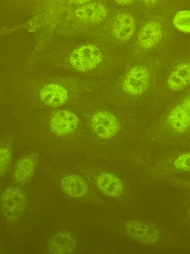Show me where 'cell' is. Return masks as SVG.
<instances>
[{
	"mask_svg": "<svg viewBox=\"0 0 190 254\" xmlns=\"http://www.w3.org/2000/svg\"><path fill=\"white\" fill-rule=\"evenodd\" d=\"M61 185L68 195L79 198L85 195L88 191V185L85 180L78 175H69L62 178Z\"/></svg>",
	"mask_w": 190,
	"mask_h": 254,
	"instance_id": "obj_12",
	"label": "cell"
},
{
	"mask_svg": "<svg viewBox=\"0 0 190 254\" xmlns=\"http://www.w3.org/2000/svg\"><path fill=\"white\" fill-rule=\"evenodd\" d=\"M162 35V30L160 23L152 21L143 26L138 34V39L142 47L149 49L159 42Z\"/></svg>",
	"mask_w": 190,
	"mask_h": 254,
	"instance_id": "obj_11",
	"label": "cell"
},
{
	"mask_svg": "<svg viewBox=\"0 0 190 254\" xmlns=\"http://www.w3.org/2000/svg\"><path fill=\"white\" fill-rule=\"evenodd\" d=\"M182 106L190 115V96L184 100Z\"/></svg>",
	"mask_w": 190,
	"mask_h": 254,
	"instance_id": "obj_20",
	"label": "cell"
},
{
	"mask_svg": "<svg viewBox=\"0 0 190 254\" xmlns=\"http://www.w3.org/2000/svg\"><path fill=\"white\" fill-rule=\"evenodd\" d=\"M118 4L125 5L131 3L133 0H114Z\"/></svg>",
	"mask_w": 190,
	"mask_h": 254,
	"instance_id": "obj_21",
	"label": "cell"
},
{
	"mask_svg": "<svg viewBox=\"0 0 190 254\" xmlns=\"http://www.w3.org/2000/svg\"><path fill=\"white\" fill-rule=\"evenodd\" d=\"M76 246V241L75 237L66 231L59 232L53 235L48 244L50 252L54 254L71 253Z\"/></svg>",
	"mask_w": 190,
	"mask_h": 254,
	"instance_id": "obj_10",
	"label": "cell"
},
{
	"mask_svg": "<svg viewBox=\"0 0 190 254\" xmlns=\"http://www.w3.org/2000/svg\"><path fill=\"white\" fill-rule=\"evenodd\" d=\"M73 3L79 4L83 5L87 3L91 0H71Z\"/></svg>",
	"mask_w": 190,
	"mask_h": 254,
	"instance_id": "obj_22",
	"label": "cell"
},
{
	"mask_svg": "<svg viewBox=\"0 0 190 254\" xmlns=\"http://www.w3.org/2000/svg\"><path fill=\"white\" fill-rule=\"evenodd\" d=\"M75 15L81 20L97 23L102 21L107 16V11L102 4L91 2L78 7L75 11Z\"/></svg>",
	"mask_w": 190,
	"mask_h": 254,
	"instance_id": "obj_8",
	"label": "cell"
},
{
	"mask_svg": "<svg viewBox=\"0 0 190 254\" xmlns=\"http://www.w3.org/2000/svg\"><path fill=\"white\" fill-rule=\"evenodd\" d=\"M173 24L180 31L190 33V10L178 11L174 16Z\"/></svg>",
	"mask_w": 190,
	"mask_h": 254,
	"instance_id": "obj_17",
	"label": "cell"
},
{
	"mask_svg": "<svg viewBox=\"0 0 190 254\" xmlns=\"http://www.w3.org/2000/svg\"><path fill=\"white\" fill-rule=\"evenodd\" d=\"M96 185L98 189L104 194L110 197H117L123 191V185L116 175L105 172L97 178Z\"/></svg>",
	"mask_w": 190,
	"mask_h": 254,
	"instance_id": "obj_9",
	"label": "cell"
},
{
	"mask_svg": "<svg viewBox=\"0 0 190 254\" xmlns=\"http://www.w3.org/2000/svg\"><path fill=\"white\" fill-rule=\"evenodd\" d=\"M189 214H190V210H189Z\"/></svg>",
	"mask_w": 190,
	"mask_h": 254,
	"instance_id": "obj_24",
	"label": "cell"
},
{
	"mask_svg": "<svg viewBox=\"0 0 190 254\" xmlns=\"http://www.w3.org/2000/svg\"><path fill=\"white\" fill-rule=\"evenodd\" d=\"M11 154L9 150L5 147H2L0 150V172L1 176L3 175L10 161Z\"/></svg>",
	"mask_w": 190,
	"mask_h": 254,
	"instance_id": "obj_19",
	"label": "cell"
},
{
	"mask_svg": "<svg viewBox=\"0 0 190 254\" xmlns=\"http://www.w3.org/2000/svg\"><path fill=\"white\" fill-rule=\"evenodd\" d=\"M142 1L147 5H152L155 4L158 0H142Z\"/></svg>",
	"mask_w": 190,
	"mask_h": 254,
	"instance_id": "obj_23",
	"label": "cell"
},
{
	"mask_svg": "<svg viewBox=\"0 0 190 254\" xmlns=\"http://www.w3.org/2000/svg\"><path fill=\"white\" fill-rule=\"evenodd\" d=\"M150 74L147 69L143 66L133 67L128 72L123 81V90L131 95H139L148 88Z\"/></svg>",
	"mask_w": 190,
	"mask_h": 254,
	"instance_id": "obj_3",
	"label": "cell"
},
{
	"mask_svg": "<svg viewBox=\"0 0 190 254\" xmlns=\"http://www.w3.org/2000/svg\"><path fill=\"white\" fill-rule=\"evenodd\" d=\"M35 167L34 162L30 158L21 159L17 163L14 172L15 180L18 182H24L32 175Z\"/></svg>",
	"mask_w": 190,
	"mask_h": 254,
	"instance_id": "obj_16",
	"label": "cell"
},
{
	"mask_svg": "<svg viewBox=\"0 0 190 254\" xmlns=\"http://www.w3.org/2000/svg\"><path fill=\"white\" fill-rule=\"evenodd\" d=\"M91 125L96 134L103 139L113 137L120 128V123L116 117L106 111L95 114L92 118Z\"/></svg>",
	"mask_w": 190,
	"mask_h": 254,
	"instance_id": "obj_4",
	"label": "cell"
},
{
	"mask_svg": "<svg viewBox=\"0 0 190 254\" xmlns=\"http://www.w3.org/2000/svg\"><path fill=\"white\" fill-rule=\"evenodd\" d=\"M190 84V63L178 64L167 80V85L173 90H181Z\"/></svg>",
	"mask_w": 190,
	"mask_h": 254,
	"instance_id": "obj_14",
	"label": "cell"
},
{
	"mask_svg": "<svg viewBox=\"0 0 190 254\" xmlns=\"http://www.w3.org/2000/svg\"><path fill=\"white\" fill-rule=\"evenodd\" d=\"M102 59V53L98 47L88 44L74 50L70 56L69 61L74 68L85 72L96 67Z\"/></svg>",
	"mask_w": 190,
	"mask_h": 254,
	"instance_id": "obj_1",
	"label": "cell"
},
{
	"mask_svg": "<svg viewBox=\"0 0 190 254\" xmlns=\"http://www.w3.org/2000/svg\"><path fill=\"white\" fill-rule=\"evenodd\" d=\"M40 97L46 105L56 107L66 102L68 98V93L63 86L52 83L45 86L41 90Z\"/></svg>",
	"mask_w": 190,
	"mask_h": 254,
	"instance_id": "obj_7",
	"label": "cell"
},
{
	"mask_svg": "<svg viewBox=\"0 0 190 254\" xmlns=\"http://www.w3.org/2000/svg\"><path fill=\"white\" fill-rule=\"evenodd\" d=\"M26 200L20 189L14 187L5 189L1 195V210L6 218L11 221L18 218L24 210Z\"/></svg>",
	"mask_w": 190,
	"mask_h": 254,
	"instance_id": "obj_2",
	"label": "cell"
},
{
	"mask_svg": "<svg viewBox=\"0 0 190 254\" xmlns=\"http://www.w3.org/2000/svg\"><path fill=\"white\" fill-rule=\"evenodd\" d=\"M125 230L131 239L145 244L155 243L160 238L159 232L155 227L137 220L128 221Z\"/></svg>",
	"mask_w": 190,
	"mask_h": 254,
	"instance_id": "obj_5",
	"label": "cell"
},
{
	"mask_svg": "<svg viewBox=\"0 0 190 254\" xmlns=\"http://www.w3.org/2000/svg\"><path fill=\"white\" fill-rule=\"evenodd\" d=\"M79 124L78 117L73 112L67 110L56 112L50 120V128L54 134L63 136L74 131Z\"/></svg>",
	"mask_w": 190,
	"mask_h": 254,
	"instance_id": "obj_6",
	"label": "cell"
},
{
	"mask_svg": "<svg viewBox=\"0 0 190 254\" xmlns=\"http://www.w3.org/2000/svg\"><path fill=\"white\" fill-rule=\"evenodd\" d=\"M135 29V24L133 17L126 13L119 14L115 19L112 26L114 36L121 41L129 39Z\"/></svg>",
	"mask_w": 190,
	"mask_h": 254,
	"instance_id": "obj_13",
	"label": "cell"
},
{
	"mask_svg": "<svg viewBox=\"0 0 190 254\" xmlns=\"http://www.w3.org/2000/svg\"><path fill=\"white\" fill-rule=\"evenodd\" d=\"M174 165L178 170L190 171V152L179 156L174 161Z\"/></svg>",
	"mask_w": 190,
	"mask_h": 254,
	"instance_id": "obj_18",
	"label": "cell"
},
{
	"mask_svg": "<svg viewBox=\"0 0 190 254\" xmlns=\"http://www.w3.org/2000/svg\"><path fill=\"white\" fill-rule=\"evenodd\" d=\"M168 121L177 132L183 133L190 125V115L182 106H177L169 113Z\"/></svg>",
	"mask_w": 190,
	"mask_h": 254,
	"instance_id": "obj_15",
	"label": "cell"
}]
</instances>
